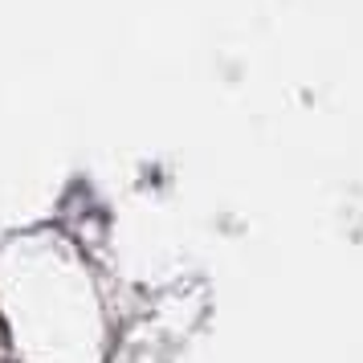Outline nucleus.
I'll return each instance as SVG.
<instances>
[]
</instances>
